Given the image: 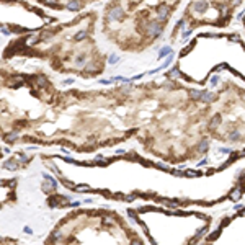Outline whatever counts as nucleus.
Segmentation results:
<instances>
[{
	"instance_id": "1",
	"label": "nucleus",
	"mask_w": 245,
	"mask_h": 245,
	"mask_svg": "<svg viewBox=\"0 0 245 245\" xmlns=\"http://www.w3.org/2000/svg\"><path fill=\"white\" fill-rule=\"evenodd\" d=\"M96 12H88L75 20L49 25L28 33L10 44L16 54L48 59L56 69L77 72H100L105 64L96 44Z\"/></svg>"
},
{
	"instance_id": "2",
	"label": "nucleus",
	"mask_w": 245,
	"mask_h": 245,
	"mask_svg": "<svg viewBox=\"0 0 245 245\" xmlns=\"http://www.w3.org/2000/svg\"><path fill=\"white\" fill-rule=\"evenodd\" d=\"M181 0H110L101 33L116 48L139 53L160 39Z\"/></svg>"
},
{
	"instance_id": "3",
	"label": "nucleus",
	"mask_w": 245,
	"mask_h": 245,
	"mask_svg": "<svg viewBox=\"0 0 245 245\" xmlns=\"http://www.w3.org/2000/svg\"><path fill=\"white\" fill-rule=\"evenodd\" d=\"M245 0H190L181 26L193 31L198 26H226Z\"/></svg>"
},
{
	"instance_id": "4",
	"label": "nucleus",
	"mask_w": 245,
	"mask_h": 245,
	"mask_svg": "<svg viewBox=\"0 0 245 245\" xmlns=\"http://www.w3.org/2000/svg\"><path fill=\"white\" fill-rule=\"evenodd\" d=\"M51 20L46 12L23 0H2V26L5 33L23 36L39 31Z\"/></svg>"
},
{
	"instance_id": "5",
	"label": "nucleus",
	"mask_w": 245,
	"mask_h": 245,
	"mask_svg": "<svg viewBox=\"0 0 245 245\" xmlns=\"http://www.w3.org/2000/svg\"><path fill=\"white\" fill-rule=\"evenodd\" d=\"M243 28H245V16H243Z\"/></svg>"
}]
</instances>
